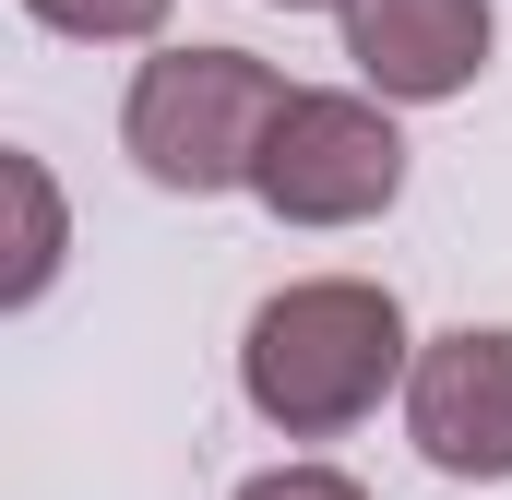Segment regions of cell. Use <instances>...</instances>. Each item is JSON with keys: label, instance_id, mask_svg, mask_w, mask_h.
Segmentation results:
<instances>
[{"label": "cell", "instance_id": "1", "mask_svg": "<svg viewBox=\"0 0 512 500\" xmlns=\"http://www.w3.org/2000/svg\"><path fill=\"white\" fill-rule=\"evenodd\" d=\"M405 370H417L405 358V310L370 274H298V286L262 298L251 334H239V393L262 405V429H286V441L358 429Z\"/></svg>", "mask_w": 512, "mask_h": 500}, {"label": "cell", "instance_id": "2", "mask_svg": "<svg viewBox=\"0 0 512 500\" xmlns=\"http://www.w3.org/2000/svg\"><path fill=\"white\" fill-rule=\"evenodd\" d=\"M274 108H286V72L251 48H155L131 72L120 143L155 191H251Z\"/></svg>", "mask_w": 512, "mask_h": 500}, {"label": "cell", "instance_id": "3", "mask_svg": "<svg viewBox=\"0 0 512 500\" xmlns=\"http://www.w3.org/2000/svg\"><path fill=\"white\" fill-rule=\"evenodd\" d=\"M251 191L286 227H370L393 191H405V131L370 96H322V84H286V108L262 131Z\"/></svg>", "mask_w": 512, "mask_h": 500}, {"label": "cell", "instance_id": "4", "mask_svg": "<svg viewBox=\"0 0 512 500\" xmlns=\"http://www.w3.org/2000/svg\"><path fill=\"white\" fill-rule=\"evenodd\" d=\"M405 429L441 477H512V322H453L405 370Z\"/></svg>", "mask_w": 512, "mask_h": 500}, {"label": "cell", "instance_id": "5", "mask_svg": "<svg viewBox=\"0 0 512 500\" xmlns=\"http://www.w3.org/2000/svg\"><path fill=\"white\" fill-rule=\"evenodd\" d=\"M489 0H346V60L382 108H441L489 72Z\"/></svg>", "mask_w": 512, "mask_h": 500}, {"label": "cell", "instance_id": "6", "mask_svg": "<svg viewBox=\"0 0 512 500\" xmlns=\"http://www.w3.org/2000/svg\"><path fill=\"white\" fill-rule=\"evenodd\" d=\"M0 179H12V203H24V250H12V310H24V298H48V274H60V191H48L36 155H12Z\"/></svg>", "mask_w": 512, "mask_h": 500}, {"label": "cell", "instance_id": "7", "mask_svg": "<svg viewBox=\"0 0 512 500\" xmlns=\"http://www.w3.org/2000/svg\"><path fill=\"white\" fill-rule=\"evenodd\" d=\"M48 36H84V48H120V36H155L167 0H24Z\"/></svg>", "mask_w": 512, "mask_h": 500}, {"label": "cell", "instance_id": "8", "mask_svg": "<svg viewBox=\"0 0 512 500\" xmlns=\"http://www.w3.org/2000/svg\"><path fill=\"white\" fill-rule=\"evenodd\" d=\"M239 500H370L358 477H334V465H274V477H251Z\"/></svg>", "mask_w": 512, "mask_h": 500}, {"label": "cell", "instance_id": "9", "mask_svg": "<svg viewBox=\"0 0 512 500\" xmlns=\"http://www.w3.org/2000/svg\"><path fill=\"white\" fill-rule=\"evenodd\" d=\"M274 12H346V0H274Z\"/></svg>", "mask_w": 512, "mask_h": 500}]
</instances>
